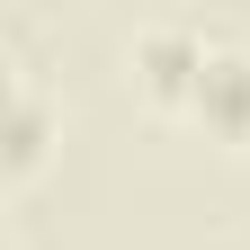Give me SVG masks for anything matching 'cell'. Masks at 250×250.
Here are the masks:
<instances>
[{
  "instance_id": "obj_1",
  "label": "cell",
  "mask_w": 250,
  "mask_h": 250,
  "mask_svg": "<svg viewBox=\"0 0 250 250\" xmlns=\"http://www.w3.org/2000/svg\"><path fill=\"white\" fill-rule=\"evenodd\" d=\"M206 54H214V27L188 18V9H161V18H143L134 36H125V81H134L143 107L179 116L188 89H197V72H206Z\"/></svg>"
},
{
  "instance_id": "obj_2",
  "label": "cell",
  "mask_w": 250,
  "mask_h": 250,
  "mask_svg": "<svg viewBox=\"0 0 250 250\" xmlns=\"http://www.w3.org/2000/svg\"><path fill=\"white\" fill-rule=\"evenodd\" d=\"M179 116L197 125L206 143L241 152V143H250V45L214 36V54H206V72H197V89H188V107H179Z\"/></svg>"
},
{
  "instance_id": "obj_3",
  "label": "cell",
  "mask_w": 250,
  "mask_h": 250,
  "mask_svg": "<svg viewBox=\"0 0 250 250\" xmlns=\"http://www.w3.org/2000/svg\"><path fill=\"white\" fill-rule=\"evenodd\" d=\"M54 143H62V107L45 99V89H27V99L0 107V188H18V179H36L54 161Z\"/></svg>"
},
{
  "instance_id": "obj_4",
  "label": "cell",
  "mask_w": 250,
  "mask_h": 250,
  "mask_svg": "<svg viewBox=\"0 0 250 250\" xmlns=\"http://www.w3.org/2000/svg\"><path fill=\"white\" fill-rule=\"evenodd\" d=\"M27 89H36V81H27V62H18V36L0 27V107H9V99H27Z\"/></svg>"
},
{
  "instance_id": "obj_5",
  "label": "cell",
  "mask_w": 250,
  "mask_h": 250,
  "mask_svg": "<svg viewBox=\"0 0 250 250\" xmlns=\"http://www.w3.org/2000/svg\"><path fill=\"white\" fill-rule=\"evenodd\" d=\"M0 250H9V206H0Z\"/></svg>"
}]
</instances>
